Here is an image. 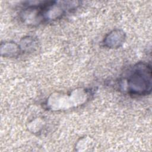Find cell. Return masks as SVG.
Wrapping results in <instances>:
<instances>
[{
    "instance_id": "1",
    "label": "cell",
    "mask_w": 152,
    "mask_h": 152,
    "mask_svg": "<svg viewBox=\"0 0 152 152\" xmlns=\"http://www.w3.org/2000/svg\"><path fill=\"white\" fill-rule=\"evenodd\" d=\"M128 93L133 96L148 94L151 90V67L140 62L134 65L126 78Z\"/></svg>"
},
{
    "instance_id": "2",
    "label": "cell",
    "mask_w": 152,
    "mask_h": 152,
    "mask_svg": "<svg viewBox=\"0 0 152 152\" xmlns=\"http://www.w3.org/2000/svg\"><path fill=\"white\" fill-rule=\"evenodd\" d=\"M125 33L121 30H115L109 33L104 39V45L110 48L119 47L124 42Z\"/></svg>"
}]
</instances>
